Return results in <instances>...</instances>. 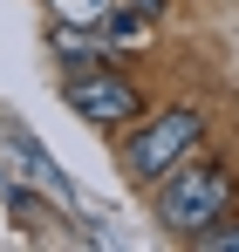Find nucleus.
Wrapping results in <instances>:
<instances>
[{"instance_id":"obj_5","label":"nucleus","mask_w":239,"mask_h":252,"mask_svg":"<svg viewBox=\"0 0 239 252\" xmlns=\"http://www.w3.org/2000/svg\"><path fill=\"white\" fill-rule=\"evenodd\" d=\"M199 246L205 252H239V225H219V218H212V225L199 232Z\"/></svg>"},{"instance_id":"obj_1","label":"nucleus","mask_w":239,"mask_h":252,"mask_svg":"<svg viewBox=\"0 0 239 252\" xmlns=\"http://www.w3.org/2000/svg\"><path fill=\"white\" fill-rule=\"evenodd\" d=\"M233 205V170L226 164H171L158 177V225L178 232V239H199L212 218H226Z\"/></svg>"},{"instance_id":"obj_4","label":"nucleus","mask_w":239,"mask_h":252,"mask_svg":"<svg viewBox=\"0 0 239 252\" xmlns=\"http://www.w3.org/2000/svg\"><path fill=\"white\" fill-rule=\"evenodd\" d=\"M117 0H55V14H62V28H96L103 14H110Z\"/></svg>"},{"instance_id":"obj_2","label":"nucleus","mask_w":239,"mask_h":252,"mask_svg":"<svg viewBox=\"0 0 239 252\" xmlns=\"http://www.w3.org/2000/svg\"><path fill=\"white\" fill-rule=\"evenodd\" d=\"M205 143V109H164V116H144V123L123 136V170L137 184H158L171 164H185Z\"/></svg>"},{"instance_id":"obj_6","label":"nucleus","mask_w":239,"mask_h":252,"mask_svg":"<svg viewBox=\"0 0 239 252\" xmlns=\"http://www.w3.org/2000/svg\"><path fill=\"white\" fill-rule=\"evenodd\" d=\"M117 7H130V14H144V21H158V14H164V0H117Z\"/></svg>"},{"instance_id":"obj_3","label":"nucleus","mask_w":239,"mask_h":252,"mask_svg":"<svg viewBox=\"0 0 239 252\" xmlns=\"http://www.w3.org/2000/svg\"><path fill=\"white\" fill-rule=\"evenodd\" d=\"M62 95H69V109H76L82 123H103V129L144 116V95L123 82V75H110V68H76V75L62 82Z\"/></svg>"}]
</instances>
